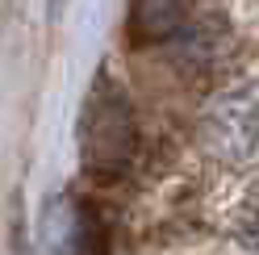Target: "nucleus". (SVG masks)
<instances>
[{"label":"nucleus","instance_id":"nucleus-2","mask_svg":"<svg viewBox=\"0 0 259 255\" xmlns=\"http://www.w3.org/2000/svg\"><path fill=\"white\" fill-rule=\"evenodd\" d=\"M205 147L222 159H242L259 147V101L247 92L222 97L205 113Z\"/></svg>","mask_w":259,"mask_h":255},{"label":"nucleus","instance_id":"nucleus-4","mask_svg":"<svg viewBox=\"0 0 259 255\" xmlns=\"http://www.w3.org/2000/svg\"><path fill=\"white\" fill-rule=\"evenodd\" d=\"M63 255H105V226L92 214V205L75 201L63 230Z\"/></svg>","mask_w":259,"mask_h":255},{"label":"nucleus","instance_id":"nucleus-1","mask_svg":"<svg viewBox=\"0 0 259 255\" xmlns=\"http://www.w3.org/2000/svg\"><path fill=\"white\" fill-rule=\"evenodd\" d=\"M138 151V117L125 88L109 71L96 75V84L79 113V163L96 180H117Z\"/></svg>","mask_w":259,"mask_h":255},{"label":"nucleus","instance_id":"nucleus-3","mask_svg":"<svg viewBox=\"0 0 259 255\" xmlns=\"http://www.w3.org/2000/svg\"><path fill=\"white\" fill-rule=\"evenodd\" d=\"M197 0H130V38L134 42H163L188 21Z\"/></svg>","mask_w":259,"mask_h":255},{"label":"nucleus","instance_id":"nucleus-5","mask_svg":"<svg viewBox=\"0 0 259 255\" xmlns=\"http://www.w3.org/2000/svg\"><path fill=\"white\" fill-rule=\"evenodd\" d=\"M247 243H251V251L259 255V201L251 205V218H247Z\"/></svg>","mask_w":259,"mask_h":255}]
</instances>
